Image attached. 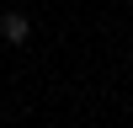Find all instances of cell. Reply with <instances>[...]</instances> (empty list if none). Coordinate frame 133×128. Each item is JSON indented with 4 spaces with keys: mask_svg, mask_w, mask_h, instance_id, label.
Wrapping results in <instances>:
<instances>
[{
    "mask_svg": "<svg viewBox=\"0 0 133 128\" xmlns=\"http://www.w3.org/2000/svg\"><path fill=\"white\" fill-rule=\"evenodd\" d=\"M0 37L5 43H27L32 37V21L21 16V11H5V16H0Z\"/></svg>",
    "mask_w": 133,
    "mask_h": 128,
    "instance_id": "obj_1",
    "label": "cell"
}]
</instances>
